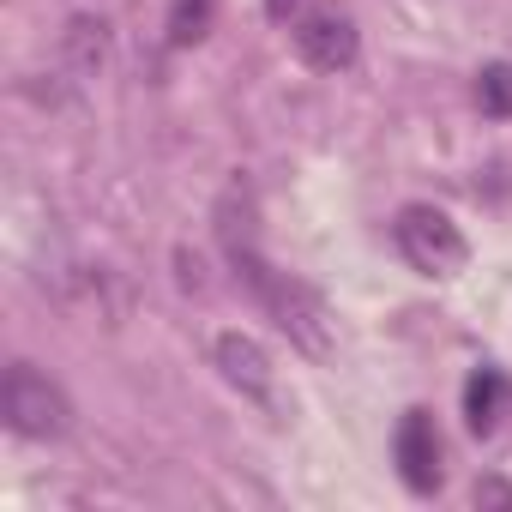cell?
<instances>
[{"mask_svg":"<svg viewBox=\"0 0 512 512\" xmlns=\"http://www.w3.org/2000/svg\"><path fill=\"white\" fill-rule=\"evenodd\" d=\"M476 103H482V115H512V67L506 61L476 73Z\"/></svg>","mask_w":512,"mask_h":512,"instance_id":"10","label":"cell"},{"mask_svg":"<svg viewBox=\"0 0 512 512\" xmlns=\"http://www.w3.org/2000/svg\"><path fill=\"white\" fill-rule=\"evenodd\" d=\"M476 506H512V488L506 482H476Z\"/></svg>","mask_w":512,"mask_h":512,"instance_id":"11","label":"cell"},{"mask_svg":"<svg viewBox=\"0 0 512 512\" xmlns=\"http://www.w3.org/2000/svg\"><path fill=\"white\" fill-rule=\"evenodd\" d=\"M392 458H398V476H404L410 494H434L440 488V434H434V416L428 410H404L398 416Z\"/></svg>","mask_w":512,"mask_h":512,"instance_id":"5","label":"cell"},{"mask_svg":"<svg viewBox=\"0 0 512 512\" xmlns=\"http://www.w3.org/2000/svg\"><path fill=\"white\" fill-rule=\"evenodd\" d=\"M392 241H398V253H404L422 278H458L464 260H470L464 229L446 211H434V205H404L398 223H392Z\"/></svg>","mask_w":512,"mask_h":512,"instance_id":"2","label":"cell"},{"mask_svg":"<svg viewBox=\"0 0 512 512\" xmlns=\"http://www.w3.org/2000/svg\"><path fill=\"white\" fill-rule=\"evenodd\" d=\"M211 362H217V374H223L241 398L272 404V356L253 344L247 332H223V338L211 344Z\"/></svg>","mask_w":512,"mask_h":512,"instance_id":"6","label":"cell"},{"mask_svg":"<svg viewBox=\"0 0 512 512\" xmlns=\"http://www.w3.org/2000/svg\"><path fill=\"white\" fill-rule=\"evenodd\" d=\"M103 49H109L103 19H73V25H67V55H73V73H97V67H103Z\"/></svg>","mask_w":512,"mask_h":512,"instance_id":"9","label":"cell"},{"mask_svg":"<svg viewBox=\"0 0 512 512\" xmlns=\"http://www.w3.org/2000/svg\"><path fill=\"white\" fill-rule=\"evenodd\" d=\"M290 37H296V55H302L314 73H344V67H356V55H362L356 19L338 13V7H308V13L290 25Z\"/></svg>","mask_w":512,"mask_h":512,"instance_id":"4","label":"cell"},{"mask_svg":"<svg viewBox=\"0 0 512 512\" xmlns=\"http://www.w3.org/2000/svg\"><path fill=\"white\" fill-rule=\"evenodd\" d=\"M217 241H223V253H229V266H235V278L247 284V296L260 302L272 320H278V332L296 344V350H308V356H326L332 350V320H326V302L302 284V278H290V272H278L266 253H260V235H253V193L235 181L229 193H223V205H217Z\"/></svg>","mask_w":512,"mask_h":512,"instance_id":"1","label":"cell"},{"mask_svg":"<svg viewBox=\"0 0 512 512\" xmlns=\"http://www.w3.org/2000/svg\"><path fill=\"white\" fill-rule=\"evenodd\" d=\"M211 19H217V0H175L169 7V49H193L211 37Z\"/></svg>","mask_w":512,"mask_h":512,"instance_id":"8","label":"cell"},{"mask_svg":"<svg viewBox=\"0 0 512 512\" xmlns=\"http://www.w3.org/2000/svg\"><path fill=\"white\" fill-rule=\"evenodd\" d=\"M290 7H296V0H266V13H272V19H290Z\"/></svg>","mask_w":512,"mask_h":512,"instance_id":"12","label":"cell"},{"mask_svg":"<svg viewBox=\"0 0 512 512\" xmlns=\"http://www.w3.org/2000/svg\"><path fill=\"white\" fill-rule=\"evenodd\" d=\"M500 404H506V374L500 368H476L464 386V422L470 434H494L500 428Z\"/></svg>","mask_w":512,"mask_h":512,"instance_id":"7","label":"cell"},{"mask_svg":"<svg viewBox=\"0 0 512 512\" xmlns=\"http://www.w3.org/2000/svg\"><path fill=\"white\" fill-rule=\"evenodd\" d=\"M0 410H7V428H13L19 440H61V434L73 428V404H67V392H61L49 374H37L31 362H13V368H7V386H0Z\"/></svg>","mask_w":512,"mask_h":512,"instance_id":"3","label":"cell"}]
</instances>
